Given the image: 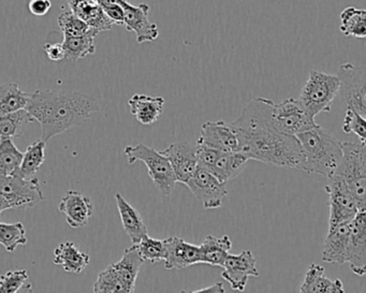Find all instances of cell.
<instances>
[{
    "label": "cell",
    "instance_id": "16",
    "mask_svg": "<svg viewBox=\"0 0 366 293\" xmlns=\"http://www.w3.org/2000/svg\"><path fill=\"white\" fill-rule=\"evenodd\" d=\"M197 144L222 152H239V139L231 124L224 121H207L201 128Z\"/></svg>",
    "mask_w": 366,
    "mask_h": 293
},
{
    "label": "cell",
    "instance_id": "46",
    "mask_svg": "<svg viewBox=\"0 0 366 293\" xmlns=\"http://www.w3.org/2000/svg\"><path fill=\"white\" fill-rule=\"evenodd\" d=\"M18 293H34V288L31 284H25Z\"/></svg>",
    "mask_w": 366,
    "mask_h": 293
},
{
    "label": "cell",
    "instance_id": "7",
    "mask_svg": "<svg viewBox=\"0 0 366 293\" xmlns=\"http://www.w3.org/2000/svg\"><path fill=\"white\" fill-rule=\"evenodd\" d=\"M198 166L211 172L220 182L227 184L239 177L249 158L241 152H222L204 145H196Z\"/></svg>",
    "mask_w": 366,
    "mask_h": 293
},
{
    "label": "cell",
    "instance_id": "36",
    "mask_svg": "<svg viewBox=\"0 0 366 293\" xmlns=\"http://www.w3.org/2000/svg\"><path fill=\"white\" fill-rule=\"evenodd\" d=\"M94 293H132L115 275L111 265L98 275L94 284Z\"/></svg>",
    "mask_w": 366,
    "mask_h": 293
},
{
    "label": "cell",
    "instance_id": "30",
    "mask_svg": "<svg viewBox=\"0 0 366 293\" xmlns=\"http://www.w3.org/2000/svg\"><path fill=\"white\" fill-rule=\"evenodd\" d=\"M99 34L91 29L89 34L82 37H64L63 48L65 59L76 61L93 55L96 51L95 38Z\"/></svg>",
    "mask_w": 366,
    "mask_h": 293
},
{
    "label": "cell",
    "instance_id": "9",
    "mask_svg": "<svg viewBox=\"0 0 366 293\" xmlns=\"http://www.w3.org/2000/svg\"><path fill=\"white\" fill-rule=\"evenodd\" d=\"M0 194L7 199L12 209H33L44 200L37 179H22L19 175L0 177Z\"/></svg>",
    "mask_w": 366,
    "mask_h": 293
},
{
    "label": "cell",
    "instance_id": "45",
    "mask_svg": "<svg viewBox=\"0 0 366 293\" xmlns=\"http://www.w3.org/2000/svg\"><path fill=\"white\" fill-rule=\"evenodd\" d=\"M96 1H97L98 5H99L102 9L109 7V6L119 3V0H96Z\"/></svg>",
    "mask_w": 366,
    "mask_h": 293
},
{
    "label": "cell",
    "instance_id": "15",
    "mask_svg": "<svg viewBox=\"0 0 366 293\" xmlns=\"http://www.w3.org/2000/svg\"><path fill=\"white\" fill-rule=\"evenodd\" d=\"M346 262L357 276L365 275L366 272V214L359 212L351 222L350 237L347 249Z\"/></svg>",
    "mask_w": 366,
    "mask_h": 293
},
{
    "label": "cell",
    "instance_id": "17",
    "mask_svg": "<svg viewBox=\"0 0 366 293\" xmlns=\"http://www.w3.org/2000/svg\"><path fill=\"white\" fill-rule=\"evenodd\" d=\"M162 155L169 160L177 182L187 183L198 168L196 147L185 141L175 142L162 152Z\"/></svg>",
    "mask_w": 366,
    "mask_h": 293
},
{
    "label": "cell",
    "instance_id": "20",
    "mask_svg": "<svg viewBox=\"0 0 366 293\" xmlns=\"http://www.w3.org/2000/svg\"><path fill=\"white\" fill-rule=\"evenodd\" d=\"M351 222L338 224L327 230V235L323 245L322 257H321L325 262L331 263V264L346 263Z\"/></svg>",
    "mask_w": 366,
    "mask_h": 293
},
{
    "label": "cell",
    "instance_id": "2",
    "mask_svg": "<svg viewBox=\"0 0 366 293\" xmlns=\"http://www.w3.org/2000/svg\"><path fill=\"white\" fill-rule=\"evenodd\" d=\"M27 112L41 126V139H51L80 125L99 112L96 98L76 91L38 89L29 95Z\"/></svg>",
    "mask_w": 366,
    "mask_h": 293
},
{
    "label": "cell",
    "instance_id": "27",
    "mask_svg": "<svg viewBox=\"0 0 366 293\" xmlns=\"http://www.w3.org/2000/svg\"><path fill=\"white\" fill-rule=\"evenodd\" d=\"M201 263L222 267L229 256L232 248V242L228 235L216 237L215 235H207L200 246Z\"/></svg>",
    "mask_w": 366,
    "mask_h": 293
},
{
    "label": "cell",
    "instance_id": "37",
    "mask_svg": "<svg viewBox=\"0 0 366 293\" xmlns=\"http://www.w3.org/2000/svg\"><path fill=\"white\" fill-rule=\"evenodd\" d=\"M59 26L64 34V37H82L92 29L70 10L63 12L59 16Z\"/></svg>",
    "mask_w": 366,
    "mask_h": 293
},
{
    "label": "cell",
    "instance_id": "10",
    "mask_svg": "<svg viewBox=\"0 0 366 293\" xmlns=\"http://www.w3.org/2000/svg\"><path fill=\"white\" fill-rule=\"evenodd\" d=\"M340 82V93L348 108L366 116V69L352 64L340 66L337 74Z\"/></svg>",
    "mask_w": 366,
    "mask_h": 293
},
{
    "label": "cell",
    "instance_id": "8",
    "mask_svg": "<svg viewBox=\"0 0 366 293\" xmlns=\"http://www.w3.org/2000/svg\"><path fill=\"white\" fill-rule=\"evenodd\" d=\"M315 117L304 110L299 100L295 98L282 100L272 104L271 121L273 127L282 134L297 136L316 127Z\"/></svg>",
    "mask_w": 366,
    "mask_h": 293
},
{
    "label": "cell",
    "instance_id": "6",
    "mask_svg": "<svg viewBox=\"0 0 366 293\" xmlns=\"http://www.w3.org/2000/svg\"><path fill=\"white\" fill-rule=\"evenodd\" d=\"M125 155L128 164H134V162H142L147 166L149 177L164 196H170L172 194L177 183V177L170 162L162 155V152L139 143L134 146L129 145L126 147Z\"/></svg>",
    "mask_w": 366,
    "mask_h": 293
},
{
    "label": "cell",
    "instance_id": "26",
    "mask_svg": "<svg viewBox=\"0 0 366 293\" xmlns=\"http://www.w3.org/2000/svg\"><path fill=\"white\" fill-rule=\"evenodd\" d=\"M300 293H345V288L340 279H330L325 269L314 263L306 272Z\"/></svg>",
    "mask_w": 366,
    "mask_h": 293
},
{
    "label": "cell",
    "instance_id": "19",
    "mask_svg": "<svg viewBox=\"0 0 366 293\" xmlns=\"http://www.w3.org/2000/svg\"><path fill=\"white\" fill-rule=\"evenodd\" d=\"M59 211L65 214L67 224L71 228L86 226L94 214V205L89 197L76 190H68L61 198Z\"/></svg>",
    "mask_w": 366,
    "mask_h": 293
},
{
    "label": "cell",
    "instance_id": "32",
    "mask_svg": "<svg viewBox=\"0 0 366 293\" xmlns=\"http://www.w3.org/2000/svg\"><path fill=\"white\" fill-rule=\"evenodd\" d=\"M35 119L26 109L0 116V139L19 138Z\"/></svg>",
    "mask_w": 366,
    "mask_h": 293
},
{
    "label": "cell",
    "instance_id": "1",
    "mask_svg": "<svg viewBox=\"0 0 366 293\" xmlns=\"http://www.w3.org/2000/svg\"><path fill=\"white\" fill-rule=\"evenodd\" d=\"M273 101L256 98L231 123L239 139V152L250 159L278 167L300 168L301 149L293 136L277 131L272 125Z\"/></svg>",
    "mask_w": 366,
    "mask_h": 293
},
{
    "label": "cell",
    "instance_id": "43",
    "mask_svg": "<svg viewBox=\"0 0 366 293\" xmlns=\"http://www.w3.org/2000/svg\"><path fill=\"white\" fill-rule=\"evenodd\" d=\"M181 293H226V290L222 282H216L213 286L207 287V288L194 291L183 290Z\"/></svg>",
    "mask_w": 366,
    "mask_h": 293
},
{
    "label": "cell",
    "instance_id": "3",
    "mask_svg": "<svg viewBox=\"0 0 366 293\" xmlns=\"http://www.w3.org/2000/svg\"><path fill=\"white\" fill-rule=\"evenodd\" d=\"M301 149L300 168L331 179L342 156V142L321 126L295 136Z\"/></svg>",
    "mask_w": 366,
    "mask_h": 293
},
{
    "label": "cell",
    "instance_id": "23",
    "mask_svg": "<svg viewBox=\"0 0 366 293\" xmlns=\"http://www.w3.org/2000/svg\"><path fill=\"white\" fill-rule=\"evenodd\" d=\"M115 200L124 230L132 239V244L136 245L143 237L149 235L147 224L143 222L140 213L119 192L115 194Z\"/></svg>",
    "mask_w": 366,
    "mask_h": 293
},
{
    "label": "cell",
    "instance_id": "41",
    "mask_svg": "<svg viewBox=\"0 0 366 293\" xmlns=\"http://www.w3.org/2000/svg\"><path fill=\"white\" fill-rule=\"evenodd\" d=\"M29 11L36 16H44L49 14L51 8H52V3L51 0H31L29 1Z\"/></svg>",
    "mask_w": 366,
    "mask_h": 293
},
{
    "label": "cell",
    "instance_id": "29",
    "mask_svg": "<svg viewBox=\"0 0 366 293\" xmlns=\"http://www.w3.org/2000/svg\"><path fill=\"white\" fill-rule=\"evenodd\" d=\"M29 95L16 83H6L0 86V116L26 109Z\"/></svg>",
    "mask_w": 366,
    "mask_h": 293
},
{
    "label": "cell",
    "instance_id": "5",
    "mask_svg": "<svg viewBox=\"0 0 366 293\" xmlns=\"http://www.w3.org/2000/svg\"><path fill=\"white\" fill-rule=\"evenodd\" d=\"M340 82L337 74L312 70L297 100L304 110L310 116L315 117L320 113L331 111L332 104L340 93Z\"/></svg>",
    "mask_w": 366,
    "mask_h": 293
},
{
    "label": "cell",
    "instance_id": "40",
    "mask_svg": "<svg viewBox=\"0 0 366 293\" xmlns=\"http://www.w3.org/2000/svg\"><path fill=\"white\" fill-rule=\"evenodd\" d=\"M44 52L50 61H59L65 59V51H64L63 44H48L44 46Z\"/></svg>",
    "mask_w": 366,
    "mask_h": 293
},
{
    "label": "cell",
    "instance_id": "35",
    "mask_svg": "<svg viewBox=\"0 0 366 293\" xmlns=\"http://www.w3.org/2000/svg\"><path fill=\"white\" fill-rule=\"evenodd\" d=\"M134 246L138 250L139 256L144 262L145 261H149L152 263L160 262V261H164L166 258V246H164V239L160 241L147 235Z\"/></svg>",
    "mask_w": 366,
    "mask_h": 293
},
{
    "label": "cell",
    "instance_id": "18",
    "mask_svg": "<svg viewBox=\"0 0 366 293\" xmlns=\"http://www.w3.org/2000/svg\"><path fill=\"white\" fill-rule=\"evenodd\" d=\"M166 246L164 267L167 269H183L201 263L200 247L187 243L181 237L164 239Z\"/></svg>",
    "mask_w": 366,
    "mask_h": 293
},
{
    "label": "cell",
    "instance_id": "39",
    "mask_svg": "<svg viewBox=\"0 0 366 293\" xmlns=\"http://www.w3.org/2000/svg\"><path fill=\"white\" fill-rule=\"evenodd\" d=\"M29 280L26 269L9 271L0 276V293H18Z\"/></svg>",
    "mask_w": 366,
    "mask_h": 293
},
{
    "label": "cell",
    "instance_id": "34",
    "mask_svg": "<svg viewBox=\"0 0 366 293\" xmlns=\"http://www.w3.org/2000/svg\"><path fill=\"white\" fill-rule=\"evenodd\" d=\"M26 229L22 222L6 224L0 222V245L4 246L8 252H16L19 246L26 245Z\"/></svg>",
    "mask_w": 366,
    "mask_h": 293
},
{
    "label": "cell",
    "instance_id": "14",
    "mask_svg": "<svg viewBox=\"0 0 366 293\" xmlns=\"http://www.w3.org/2000/svg\"><path fill=\"white\" fill-rule=\"evenodd\" d=\"M124 9V25L128 31H134L137 36L138 44L156 41L159 37V31L155 23L149 22V6L140 4L132 5L127 0H122Z\"/></svg>",
    "mask_w": 366,
    "mask_h": 293
},
{
    "label": "cell",
    "instance_id": "13",
    "mask_svg": "<svg viewBox=\"0 0 366 293\" xmlns=\"http://www.w3.org/2000/svg\"><path fill=\"white\" fill-rule=\"evenodd\" d=\"M257 261L250 250H243L239 254H231L224 261L222 277L229 282L231 289L243 292L247 286L249 277H258Z\"/></svg>",
    "mask_w": 366,
    "mask_h": 293
},
{
    "label": "cell",
    "instance_id": "38",
    "mask_svg": "<svg viewBox=\"0 0 366 293\" xmlns=\"http://www.w3.org/2000/svg\"><path fill=\"white\" fill-rule=\"evenodd\" d=\"M342 131L345 134H355L359 138L360 142L365 143L366 141V121L365 117L360 115L357 111L347 106L346 115H345Z\"/></svg>",
    "mask_w": 366,
    "mask_h": 293
},
{
    "label": "cell",
    "instance_id": "4",
    "mask_svg": "<svg viewBox=\"0 0 366 293\" xmlns=\"http://www.w3.org/2000/svg\"><path fill=\"white\" fill-rule=\"evenodd\" d=\"M342 156L333 177L348 187L359 211H366L365 143L342 142Z\"/></svg>",
    "mask_w": 366,
    "mask_h": 293
},
{
    "label": "cell",
    "instance_id": "44",
    "mask_svg": "<svg viewBox=\"0 0 366 293\" xmlns=\"http://www.w3.org/2000/svg\"><path fill=\"white\" fill-rule=\"evenodd\" d=\"M7 209H12L11 204L8 202L7 199L4 198V197L0 194V215H1L4 212L7 211Z\"/></svg>",
    "mask_w": 366,
    "mask_h": 293
},
{
    "label": "cell",
    "instance_id": "31",
    "mask_svg": "<svg viewBox=\"0 0 366 293\" xmlns=\"http://www.w3.org/2000/svg\"><path fill=\"white\" fill-rule=\"evenodd\" d=\"M340 31L347 37L363 39L366 37V11L347 7L340 14Z\"/></svg>",
    "mask_w": 366,
    "mask_h": 293
},
{
    "label": "cell",
    "instance_id": "24",
    "mask_svg": "<svg viewBox=\"0 0 366 293\" xmlns=\"http://www.w3.org/2000/svg\"><path fill=\"white\" fill-rule=\"evenodd\" d=\"M143 263L144 261L139 256L136 246L132 245V247L125 250L121 260L110 265L119 282L128 290L134 293V289H136L137 278H138L139 272H140Z\"/></svg>",
    "mask_w": 366,
    "mask_h": 293
},
{
    "label": "cell",
    "instance_id": "47",
    "mask_svg": "<svg viewBox=\"0 0 366 293\" xmlns=\"http://www.w3.org/2000/svg\"><path fill=\"white\" fill-rule=\"evenodd\" d=\"M85 1H93V0H85Z\"/></svg>",
    "mask_w": 366,
    "mask_h": 293
},
{
    "label": "cell",
    "instance_id": "21",
    "mask_svg": "<svg viewBox=\"0 0 366 293\" xmlns=\"http://www.w3.org/2000/svg\"><path fill=\"white\" fill-rule=\"evenodd\" d=\"M68 6L72 14H76L89 29H94L98 34L111 31L114 25L96 0H68Z\"/></svg>",
    "mask_w": 366,
    "mask_h": 293
},
{
    "label": "cell",
    "instance_id": "33",
    "mask_svg": "<svg viewBox=\"0 0 366 293\" xmlns=\"http://www.w3.org/2000/svg\"><path fill=\"white\" fill-rule=\"evenodd\" d=\"M22 158L12 139H0V177L18 174Z\"/></svg>",
    "mask_w": 366,
    "mask_h": 293
},
{
    "label": "cell",
    "instance_id": "25",
    "mask_svg": "<svg viewBox=\"0 0 366 293\" xmlns=\"http://www.w3.org/2000/svg\"><path fill=\"white\" fill-rule=\"evenodd\" d=\"M53 262L68 273L80 274L89 267L91 257L79 250L72 242H65L55 248Z\"/></svg>",
    "mask_w": 366,
    "mask_h": 293
},
{
    "label": "cell",
    "instance_id": "22",
    "mask_svg": "<svg viewBox=\"0 0 366 293\" xmlns=\"http://www.w3.org/2000/svg\"><path fill=\"white\" fill-rule=\"evenodd\" d=\"M128 104L130 112L137 121L142 125H152L156 123L164 112V99L162 97L136 94L130 98Z\"/></svg>",
    "mask_w": 366,
    "mask_h": 293
},
{
    "label": "cell",
    "instance_id": "11",
    "mask_svg": "<svg viewBox=\"0 0 366 293\" xmlns=\"http://www.w3.org/2000/svg\"><path fill=\"white\" fill-rule=\"evenodd\" d=\"M325 192L329 194V229L350 222L359 213L355 198L342 179L336 177L329 179Z\"/></svg>",
    "mask_w": 366,
    "mask_h": 293
},
{
    "label": "cell",
    "instance_id": "42",
    "mask_svg": "<svg viewBox=\"0 0 366 293\" xmlns=\"http://www.w3.org/2000/svg\"><path fill=\"white\" fill-rule=\"evenodd\" d=\"M121 1L122 0H119V4H114V5L102 9L107 16L112 21L113 24L124 25V9L122 7Z\"/></svg>",
    "mask_w": 366,
    "mask_h": 293
},
{
    "label": "cell",
    "instance_id": "12",
    "mask_svg": "<svg viewBox=\"0 0 366 293\" xmlns=\"http://www.w3.org/2000/svg\"><path fill=\"white\" fill-rule=\"evenodd\" d=\"M205 209L222 207V200L228 194L227 184L220 182L211 172L198 166L194 175L185 184Z\"/></svg>",
    "mask_w": 366,
    "mask_h": 293
},
{
    "label": "cell",
    "instance_id": "28",
    "mask_svg": "<svg viewBox=\"0 0 366 293\" xmlns=\"http://www.w3.org/2000/svg\"><path fill=\"white\" fill-rule=\"evenodd\" d=\"M46 143L42 140L36 141L27 147L23 154L22 162L19 168V177L22 179H35L39 169L46 162Z\"/></svg>",
    "mask_w": 366,
    "mask_h": 293
}]
</instances>
